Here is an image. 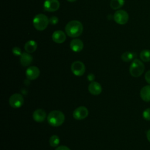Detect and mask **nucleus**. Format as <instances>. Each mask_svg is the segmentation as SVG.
Returning a JSON list of instances; mask_svg holds the SVG:
<instances>
[{
  "label": "nucleus",
  "instance_id": "nucleus-17",
  "mask_svg": "<svg viewBox=\"0 0 150 150\" xmlns=\"http://www.w3.org/2000/svg\"><path fill=\"white\" fill-rule=\"evenodd\" d=\"M24 47L26 52L29 53H33L36 50L38 47V44L35 40H30L27 42H26Z\"/></svg>",
  "mask_w": 150,
  "mask_h": 150
},
{
  "label": "nucleus",
  "instance_id": "nucleus-19",
  "mask_svg": "<svg viewBox=\"0 0 150 150\" xmlns=\"http://www.w3.org/2000/svg\"><path fill=\"white\" fill-rule=\"evenodd\" d=\"M135 54L131 52H125L121 55V59L125 62H129L134 60Z\"/></svg>",
  "mask_w": 150,
  "mask_h": 150
},
{
  "label": "nucleus",
  "instance_id": "nucleus-11",
  "mask_svg": "<svg viewBox=\"0 0 150 150\" xmlns=\"http://www.w3.org/2000/svg\"><path fill=\"white\" fill-rule=\"evenodd\" d=\"M102 90L101 84L97 81H91L88 86V90L89 93L94 96L99 95L102 92Z\"/></svg>",
  "mask_w": 150,
  "mask_h": 150
},
{
  "label": "nucleus",
  "instance_id": "nucleus-12",
  "mask_svg": "<svg viewBox=\"0 0 150 150\" xmlns=\"http://www.w3.org/2000/svg\"><path fill=\"white\" fill-rule=\"evenodd\" d=\"M84 47L83 42L79 39H73L70 43V47L71 50L74 52H81Z\"/></svg>",
  "mask_w": 150,
  "mask_h": 150
},
{
  "label": "nucleus",
  "instance_id": "nucleus-24",
  "mask_svg": "<svg viewBox=\"0 0 150 150\" xmlns=\"http://www.w3.org/2000/svg\"><path fill=\"white\" fill-rule=\"evenodd\" d=\"M59 22V19L57 17L55 16H51L49 19V23L52 25H56Z\"/></svg>",
  "mask_w": 150,
  "mask_h": 150
},
{
  "label": "nucleus",
  "instance_id": "nucleus-3",
  "mask_svg": "<svg viewBox=\"0 0 150 150\" xmlns=\"http://www.w3.org/2000/svg\"><path fill=\"white\" fill-rule=\"evenodd\" d=\"M145 70V66L142 62L138 59H135L132 61L129 68L130 74L134 77H138L141 76Z\"/></svg>",
  "mask_w": 150,
  "mask_h": 150
},
{
  "label": "nucleus",
  "instance_id": "nucleus-9",
  "mask_svg": "<svg viewBox=\"0 0 150 150\" xmlns=\"http://www.w3.org/2000/svg\"><path fill=\"white\" fill-rule=\"evenodd\" d=\"M60 2L58 0H45L43 4L45 11L47 12H55L59 9Z\"/></svg>",
  "mask_w": 150,
  "mask_h": 150
},
{
  "label": "nucleus",
  "instance_id": "nucleus-8",
  "mask_svg": "<svg viewBox=\"0 0 150 150\" xmlns=\"http://www.w3.org/2000/svg\"><path fill=\"white\" fill-rule=\"evenodd\" d=\"M88 115V110L84 106H80L76 108L73 112V117L75 120H82L86 118Z\"/></svg>",
  "mask_w": 150,
  "mask_h": 150
},
{
  "label": "nucleus",
  "instance_id": "nucleus-15",
  "mask_svg": "<svg viewBox=\"0 0 150 150\" xmlns=\"http://www.w3.org/2000/svg\"><path fill=\"white\" fill-rule=\"evenodd\" d=\"M33 61L32 56L28 52H23L20 56V63L23 67L29 66Z\"/></svg>",
  "mask_w": 150,
  "mask_h": 150
},
{
  "label": "nucleus",
  "instance_id": "nucleus-14",
  "mask_svg": "<svg viewBox=\"0 0 150 150\" xmlns=\"http://www.w3.org/2000/svg\"><path fill=\"white\" fill-rule=\"evenodd\" d=\"M52 40L57 43H63L66 39V34L62 30H56L54 31L52 36Z\"/></svg>",
  "mask_w": 150,
  "mask_h": 150
},
{
  "label": "nucleus",
  "instance_id": "nucleus-4",
  "mask_svg": "<svg viewBox=\"0 0 150 150\" xmlns=\"http://www.w3.org/2000/svg\"><path fill=\"white\" fill-rule=\"evenodd\" d=\"M49 23V19L44 14L36 15L33 19V25L35 28L39 31L45 30Z\"/></svg>",
  "mask_w": 150,
  "mask_h": 150
},
{
  "label": "nucleus",
  "instance_id": "nucleus-25",
  "mask_svg": "<svg viewBox=\"0 0 150 150\" xmlns=\"http://www.w3.org/2000/svg\"><path fill=\"white\" fill-rule=\"evenodd\" d=\"M144 77H145V81L149 84H150V70L147 71L145 74V76H144Z\"/></svg>",
  "mask_w": 150,
  "mask_h": 150
},
{
  "label": "nucleus",
  "instance_id": "nucleus-6",
  "mask_svg": "<svg viewBox=\"0 0 150 150\" xmlns=\"http://www.w3.org/2000/svg\"><path fill=\"white\" fill-rule=\"evenodd\" d=\"M24 103V98L22 94L15 93L11 95L9 98V104L14 108H20Z\"/></svg>",
  "mask_w": 150,
  "mask_h": 150
},
{
  "label": "nucleus",
  "instance_id": "nucleus-21",
  "mask_svg": "<svg viewBox=\"0 0 150 150\" xmlns=\"http://www.w3.org/2000/svg\"><path fill=\"white\" fill-rule=\"evenodd\" d=\"M60 143V138L56 135H53L49 139V144L52 147H57Z\"/></svg>",
  "mask_w": 150,
  "mask_h": 150
},
{
  "label": "nucleus",
  "instance_id": "nucleus-16",
  "mask_svg": "<svg viewBox=\"0 0 150 150\" xmlns=\"http://www.w3.org/2000/svg\"><path fill=\"white\" fill-rule=\"evenodd\" d=\"M139 95L143 101L145 102H150V84L142 87Z\"/></svg>",
  "mask_w": 150,
  "mask_h": 150
},
{
  "label": "nucleus",
  "instance_id": "nucleus-5",
  "mask_svg": "<svg viewBox=\"0 0 150 150\" xmlns=\"http://www.w3.org/2000/svg\"><path fill=\"white\" fill-rule=\"evenodd\" d=\"M113 18L117 23L119 25H125L128 21L129 15L127 11L122 9H119L114 13Z\"/></svg>",
  "mask_w": 150,
  "mask_h": 150
},
{
  "label": "nucleus",
  "instance_id": "nucleus-28",
  "mask_svg": "<svg viewBox=\"0 0 150 150\" xmlns=\"http://www.w3.org/2000/svg\"><path fill=\"white\" fill-rule=\"evenodd\" d=\"M146 138L148 139V141L150 142V129L148 130V131L146 132Z\"/></svg>",
  "mask_w": 150,
  "mask_h": 150
},
{
  "label": "nucleus",
  "instance_id": "nucleus-13",
  "mask_svg": "<svg viewBox=\"0 0 150 150\" xmlns=\"http://www.w3.org/2000/svg\"><path fill=\"white\" fill-rule=\"evenodd\" d=\"M32 117L36 122H42L45 120L46 118V113L45 111L42 109H37L33 112Z\"/></svg>",
  "mask_w": 150,
  "mask_h": 150
},
{
  "label": "nucleus",
  "instance_id": "nucleus-29",
  "mask_svg": "<svg viewBox=\"0 0 150 150\" xmlns=\"http://www.w3.org/2000/svg\"><path fill=\"white\" fill-rule=\"evenodd\" d=\"M67 1L70 2H75L76 0H67Z\"/></svg>",
  "mask_w": 150,
  "mask_h": 150
},
{
  "label": "nucleus",
  "instance_id": "nucleus-23",
  "mask_svg": "<svg viewBox=\"0 0 150 150\" xmlns=\"http://www.w3.org/2000/svg\"><path fill=\"white\" fill-rule=\"evenodd\" d=\"M12 52L16 56H21V54H22L21 49L19 47H17V46H15L12 48Z\"/></svg>",
  "mask_w": 150,
  "mask_h": 150
},
{
  "label": "nucleus",
  "instance_id": "nucleus-1",
  "mask_svg": "<svg viewBox=\"0 0 150 150\" xmlns=\"http://www.w3.org/2000/svg\"><path fill=\"white\" fill-rule=\"evenodd\" d=\"M83 30L82 23L76 20H73L69 22L65 26L66 34L71 38H77L80 36Z\"/></svg>",
  "mask_w": 150,
  "mask_h": 150
},
{
  "label": "nucleus",
  "instance_id": "nucleus-20",
  "mask_svg": "<svg viewBox=\"0 0 150 150\" xmlns=\"http://www.w3.org/2000/svg\"><path fill=\"white\" fill-rule=\"evenodd\" d=\"M139 57L141 60L144 62H150V50L144 49L140 52Z\"/></svg>",
  "mask_w": 150,
  "mask_h": 150
},
{
  "label": "nucleus",
  "instance_id": "nucleus-7",
  "mask_svg": "<svg viewBox=\"0 0 150 150\" xmlns=\"http://www.w3.org/2000/svg\"><path fill=\"white\" fill-rule=\"evenodd\" d=\"M71 70L73 74L76 76H81L86 71L84 64L81 61H75L71 65Z\"/></svg>",
  "mask_w": 150,
  "mask_h": 150
},
{
  "label": "nucleus",
  "instance_id": "nucleus-10",
  "mask_svg": "<svg viewBox=\"0 0 150 150\" xmlns=\"http://www.w3.org/2000/svg\"><path fill=\"white\" fill-rule=\"evenodd\" d=\"M40 75V70L36 66H30L26 70V76L30 80H34Z\"/></svg>",
  "mask_w": 150,
  "mask_h": 150
},
{
  "label": "nucleus",
  "instance_id": "nucleus-18",
  "mask_svg": "<svg viewBox=\"0 0 150 150\" xmlns=\"http://www.w3.org/2000/svg\"><path fill=\"white\" fill-rule=\"evenodd\" d=\"M125 4V0H111L110 5L112 9H118Z\"/></svg>",
  "mask_w": 150,
  "mask_h": 150
},
{
  "label": "nucleus",
  "instance_id": "nucleus-26",
  "mask_svg": "<svg viewBox=\"0 0 150 150\" xmlns=\"http://www.w3.org/2000/svg\"><path fill=\"white\" fill-rule=\"evenodd\" d=\"M55 150H71L69 147L65 145H60L59 146H57Z\"/></svg>",
  "mask_w": 150,
  "mask_h": 150
},
{
  "label": "nucleus",
  "instance_id": "nucleus-27",
  "mask_svg": "<svg viewBox=\"0 0 150 150\" xmlns=\"http://www.w3.org/2000/svg\"><path fill=\"white\" fill-rule=\"evenodd\" d=\"M94 78H95V76L92 73H90L89 74H88L87 76V80L90 81H93L94 80Z\"/></svg>",
  "mask_w": 150,
  "mask_h": 150
},
{
  "label": "nucleus",
  "instance_id": "nucleus-2",
  "mask_svg": "<svg viewBox=\"0 0 150 150\" xmlns=\"http://www.w3.org/2000/svg\"><path fill=\"white\" fill-rule=\"evenodd\" d=\"M65 120L64 114L59 110H53L49 113L47 121L52 127H59L63 124Z\"/></svg>",
  "mask_w": 150,
  "mask_h": 150
},
{
  "label": "nucleus",
  "instance_id": "nucleus-22",
  "mask_svg": "<svg viewBox=\"0 0 150 150\" xmlns=\"http://www.w3.org/2000/svg\"><path fill=\"white\" fill-rule=\"evenodd\" d=\"M142 117L144 120L150 121V108H147L143 111Z\"/></svg>",
  "mask_w": 150,
  "mask_h": 150
}]
</instances>
